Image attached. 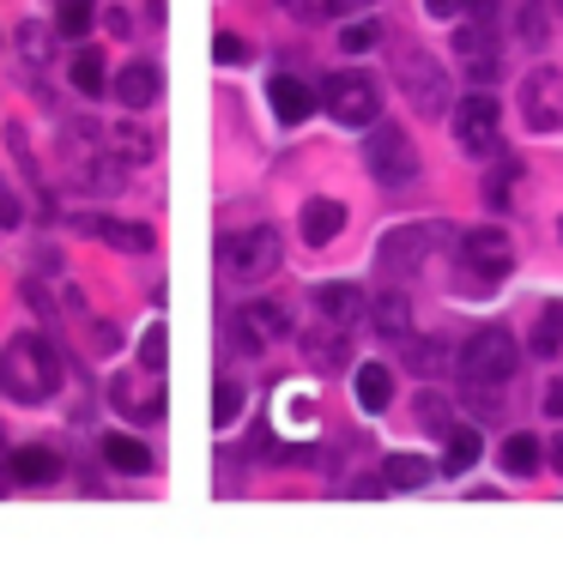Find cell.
I'll use <instances>...</instances> for the list:
<instances>
[{"instance_id": "cell-1", "label": "cell", "mask_w": 563, "mask_h": 568, "mask_svg": "<svg viewBox=\"0 0 563 568\" xmlns=\"http://www.w3.org/2000/svg\"><path fill=\"white\" fill-rule=\"evenodd\" d=\"M61 387V351L49 333H12L0 345V393L19 406H49Z\"/></svg>"}, {"instance_id": "cell-2", "label": "cell", "mask_w": 563, "mask_h": 568, "mask_svg": "<svg viewBox=\"0 0 563 568\" xmlns=\"http://www.w3.org/2000/svg\"><path fill=\"white\" fill-rule=\"evenodd\" d=\"M455 266H460V291H491V284H503L515 273V242H509L503 224H472L455 236Z\"/></svg>"}, {"instance_id": "cell-3", "label": "cell", "mask_w": 563, "mask_h": 568, "mask_svg": "<svg viewBox=\"0 0 563 568\" xmlns=\"http://www.w3.org/2000/svg\"><path fill=\"white\" fill-rule=\"evenodd\" d=\"M61 158H67L73 182H80L85 193H115L122 188V170L110 158V134H97L92 122H67V134H61Z\"/></svg>"}, {"instance_id": "cell-4", "label": "cell", "mask_w": 563, "mask_h": 568, "mask_svg": "<svg viewBox=\"0 0 563 568\" xmlns=\"http://www.w3.org/2000/svg\"><path fill=\"white\" fill-rule=\"evenodd\" d=\"M455 369L467 376V387H503L509 376L521 369V351H515V333L503 327V320H491V327H479L467 345H460Z\"/></svg>"}, {"instance_id": "cell-5", "label": "cell", "mask_w": 563, "mask_h": 568, "mask_svg": "<svg viewBox=\"0 0 563 568\" xmlns=\"http://www.w3.org/2000/svg\"><path fill=\"white\" fill-rule=\"evenodd\" d=\"M460 236L455 224H394L388 236L376 242V266H382V278H394V284H406L425 266V254H437V249H449V242Z\"/></svg>"}, {"instance_id": "cell-6", "label": "cell", "mask_w": 563, "mask_h": 568, "mask_svg": "<svg viewBox=\"0 0 563 568\" xmlns=\"http://www.w3.org/2000/svg\"><path fill=\"white\" fill-rule=\"evenodd\" d=\"M369 134V146H364V158H369V176H376L382 188H406L418 176V146H413V134H406L400 122H369L364 127Z\"/></svg>"}, {"instance_id": "cell-7", "label": "cell", "mask_w": 563, "mask_h": 568, "mask_svg": "<svg viewBox=\"0 0 563 568\" xmlns=\"http://www.w3.org/2000/svg\"><path fill=\"white\" fill-rule=\"evenodd\" d=\"M219 249L230 254V273H237L242 284H261V278L279 273V261H285V230L254 224V230H242V236H225Z\"/></svg>"}, {"instance_id": "cell-8", "label": "cell", "mask_w": 563, "mask_h": 568, "mask_svg": "<svg viewBox=\"0 0 563 568\" xmlns=\"http://www.w3.org/2000/svg\"><path fill=\"white\" fill-rule=\"evenodd\" d=\"M460 12H467V19L455 24V61L479 85H491V73H497V19H491L484 0H472V7L460 0Z\"/></svg>"}, {"instance_id": "cell-9", "label": "cell", "mask_w": 563, "mask_h": 568, "mask_svg": "<svg viewBox=\"0 0 563 568\" xmlns=\"http://www.w3.org/2000/svg\"><path fill=\"white\" fill-rule=\"evenodd\" d=\"M322 109L334 115L340 127H369L382 115V92H376V80L369 73H334V80L322 85Z\"/></svg>"}, {"instance_id": "cell-10", "label": "cell", "mask_w": 563, "mask_h": 568, "mask_svg": "<svg viewBox=\"0 0 563 568\" xmlns=\"http://www.w3.org/2000/svg\"><path fill=\"white\" fill-rule=\"evenodd\" d=\"M455 115V139L472 151V158H491L497 151V127H503V103L491 92H467L460 103H449Z\"/></svg>"}, {"instance_id": "cell-11", "label": "cell", "mask_w": 563, "mask_h": 568, "mask_svg": "<svg viewBox=\"0 0 563 568\" xmlns=\"http://www.w3.org/2000/svg\"><path fill=\"white\" fill-rule=\"evenodd\" d=\"M394 80H400L406 97H413V109H425V115L449 109V73H442L437 61L425 55V49H400V61H394Z\"/></svg>"}, {"instance_id": "cell-12", "label": "cell", "mask_w": 563, "mask_h": 568, "mask_svg": "<svg viewBox=\"0 0 563 568\" xmlns=\"http://www.w3.org/2000/svg\"><path fill=\"white\" fill-rule=\"evenodd\" d=\"M521 122L533 134H563V73L552 67H533L521 80Z\"/></svg>"}, {"instance_id": "cell-13", "label": "cell", "mask_w": 563, "mask_h": 568, "mask_svg": "<svg viewBox=\"0 0 563 568\" xmlns=\"http://www.w3.org/2000/svg\"><path fill=\"white\" fill-rule=\"evenodd\" d=\"M73 230L110 242V249H122V254H152V230L127 224V218H110V212H73Z\"/></svg>"}, {"instance_id": "cell-14", "label": "cell", "mask_w": 563, "mask_h": 568, "mask_svg": "<svg viewBox=\"0 0 563 568\" xmlns=\"http://www.w3.org/2000/svg\"><path fill=\"white\" fill-rule=\"evenodd\" d=\"M242 333H249L254 351H261V345L291 339V308L273 303V296H261V303H242Z\"/></svg>"}, {"instance_id": "cell-15", "label": "cell", "mask_w": 563, "mask_h": 568, "mask_svg": "<svg viewBox=\"0 0 563 568\" xmlns=\"http://www.w3.org/2000/svg\"><path fill=\"white\" fill-rule=\"evenodd\" d=\"M267 103H273V115L285 127H303L315 115V92L303 80H291V73H273V80H267Z\"/></svg>"}, {"instance_id": "cell-16", "label": "cell", "mask_w": 563, "mask_h": 568, "mask_svg": "<svg viewBox=\"0 0 563 568\" xmlns=\"http://www.w3.org/2000/svg\"><path fill=\"white\" fill-rule=\"evenodd\" d=\"M158 92H164V73L152 67V61H127L122 73H115V97H122V109H152L158 103Z\"/></svg>"}, {"instance_id": "cell-17", "label": "cell", "mask_w": 563, "mask_h": 568, "mask_svg": "<svg viewBox=\"0 0 563 568\" xmlns=\"http://www.w3.org/2000/svg\"><path fill=\"white\" fill-rule=\"evenodd\" d=\"M110 406L122 411V418H134V423H158L164 418V387H158V393H146L139 376H115L110 381Z\"/></svg>"}, {"instance_id": "cell-18", "label": "cell", "mask_w": 563, "mask_h": 568, "mask_svg": "<svg viewBox=\"0 0 563 568\" xmlns=\"http://www.w3.org/2000/svg\"><path fill=\"white\" fill-rule=\"evenodd\" d=\"M7 477H12V484H55V477H61V454H55V448H43V442L12 448Z\"/></svg>"}, {"instance_id": "cell-19", "label": "cell", "mask_w": 563, "mask_h": 568, "mask_svg": "<svg viewBox=\"0 0 563 568\" xmlns=\"http://www.w3.org/2000/svg\"><path fill=\"white\" fill-rule=\"evenodd\" d=\"M340 230H345V206H340V200H310V206H303L298 236L310 242V249H327V242H334Z\"/></svg>"}, {"instance_id": "cell-20", "label": "cell", "mask_w": 563, "mask_h": 568, "mask_svg": "<svg viewBox=\"0 0 563 568\" xmlns=\"http://www.w3.org/2000/svg\"><path fill=\"white\" fill-rule=\"evenodd\" d=\"M97 454H104V460H110V472H122V477H139V472L152 466L146 442H139V435H127V430L97 435Z\"/></svg>"}, {"instance_id": "cell-21", "label": "cell", "mask_w": 563, "mask_h": 568, "mask_svg": "<svg viewBox=\"0 0 563 568\" xmlns=\"http://www.w3.org/2000/svg\"><path fill=\"white\" fill-rule=\"evenodd\" d=\"M437 477V460L425 454H388L382 460V490H425Z\"/></svg>"}, {"instance_id": "cell-22", "label": "cell", "mask_w": 563, "mask_h": 568, "mask_svg": "<svg viewBox=\"0 0 563 568\" xmlns=\"http://www.w3.org/2000/svg\"><path fill=\"white\" fill-rule=\"evenodd\" d=\"M315 308H322L327 327L345 333L357 320V308H364V291H357V284H322V291H315Z\"/></svg>"}, {"instance_id": "cell-23", "label": "cell", "mask_w": 563, "mask_h": 568, "mask_svg": "<svg viewBox=\"0 0 563 568\" xmlns=\"http://www.w3.org/2000/svg\"><path fill=\"white\" fill-rule=\"evenodd\" d=\"M497 466H503L509 477H533V472L545 466V442H533L528 430H515L503 448H497Z\"/></svg>"}, {"instance_id": "cell-24", "label": "cell", "mask_w": 563, "mask_h": 568, "mask_svg": "<svg viewBox=\"0 0 563 568\" xmlns=\"http://www.w3.org/2000/svg\"><path fill=\"white\" fill-rule=\"evenodd\" d=\"M67 80H73V92H80V97H104L110 92L104 55H97V49H73V55H67Z\"/></svg>"}, {"instance_id": "cell-25", "label": "cell", "mask_w": 563, "mask_h": 568, "mask_svg": "<svg viewBox=\"0 0 563 568\" xmlns=\"http://www.w3.org/2000/svg\"><path fill=\"white\" fill-rule=\"evenodd\" d=\"M352 387H357V406H364V411H388V399H394V369H388V364H357Z\"/></svg>"}, {"instance_id": "cell-26", "label": "cell", "mask_w": 563, "mask_h": 568, "mask_svg": "<svg viewBox=\"0 0 563 568\" xmlns=\"http://www.w3.org/2000/svg\"><path fill=\"white\" fill-rule=\"evenodd\" d=\"M442 448H449V454H442V472H449V477L472 472V466H479V454H484L479 430H467V423H455V430L442 435Z\"/></svg>"}, {"instance_id": "cell-27", "label": "cell", "mask_w": 563, "mask_h": 568, "mask_svg": "<svg viewBox=\"0 0 563 568\" xmlns=\"http://www.w3.org/2000/svg\"><path fill=\"white\" fill-rule=\"evenodd\" d=\"M369 315H376V333H382V339H406V333H413V303H406L400 291H382Z\"/></svg>"}, {"instance_id": "cell-28", "label": "cell", "mask_w": 563, "mask_h": 568, "mask_svg": "<svg viewBox=\"0 0 563 568\" xmlns=\"http://www.w3.org/2000/svg\"><path fill=\"white\" fill-rule=\"evenodd\" d=\"M97 24V0H55V31L73 36V43H85Z\"/></svg>"}, {"instance_id": "cell-29", "label": "cell", "mask_w": 563, "mask_h": 568, "mask_svg": "<svg viewBox=\"0 0 563 568\" xmlns=\"http://www.w3.org/2000/svg\"><path fill=\"white\" fill-rule=\"evenodd\" d=\"M557 351H563V303H545L540 320H533V357H545V364H552Z\"/></svg>"}, {"instance_id": "cell-30", "label": "cell", "mask_w": 563, "mask_h": 568, "mask_svg": "<svg viewBox=\"0 0 563 568\" xmlns=\"http://www.w3.org/2000/svg\"><path fill=\"white\" fill-rule=\"evenodd\" d=\"M7 146H12V158H19L24 182H31V188L49 200V182H43V170H37V151H31V134H24V122H7Z\"/></svg>"}, {"instance_id": "cell-31", "label": "cell", "mask_w": 563, "mask_h": 568, "mask_svg": "<svg viewBox=\"0 0 563 568\" xmlns=\"http://www.w3.org/2000/svg\"><path fill=\"white\" fill-rule=\"evenodd\" d=\"M484 164H491V182H484V206H491V212H503V206H509V182L521 176V164H515V158H503V151H491Z\"/></svg>"}, {"instance_id": "cell-32", "label": "cell", "mask_w": 563, "mask_h": 568, "mask_svg": "<svg viewBox=\"0 0 563 568\" xmlns=\"http://www.w3.org/2000/svg\"><path fill=\"white\" fill-rule=\"evenodd\" d=\"M237 411H242V387L230 381V376H219V387H212V423L230 430V423H237Z\"/></svg>"}, {"instance_id": "cell-33", "label": "cell", "mask_w": 563, "mask_h": 568, "mask_svg": "<svg viewBox=\"0 0 563 568\" xmlns=\"http://www.w3.org/2000/svg\"><path fill=\"white\" fill-rule=\"evenodd\" d=\"M164 357H170V327H164V320H152V333L139 339V364H146L152 376H164Z\"/></svg>"}, {"instance_id": "cell-34", "label": "cell", "mask_w": 563, "mask_h": 568, "mask_svg": "<svg viewBox=\"0 0 563 568\" xmlns=\"http://www.w3.org/2000/svg\"><path fill=\"white\" fill-rule=\"evenodd\" d=\"M376 43H382V24H376V19H357V24H345V31H340V49H345V55H369Z\"/></svg>"}, {"instance_id": "cell-35", "label": "cell", "mask_w": 563, "mask_h": 568, "mask_svg": "<svg viewBox=\"0 0 563 568\" xmlns=\"http://www.w3.org/2000/svg\"><path fill=\"white\" fill-rule=\"evenodd\" d=\"M19 55H24V67H43V61H49V31L37 19L19 24Z\"/></svg>"}, {"instance_id": "cell-36", "label": "cell", "mask_w": 563, "mask_h": 568, "mask_svg": "<svg viewBox=\"0 0 563 568\" xmlns=\"http://www.w3.org/2000/svg\"><path fill=\"white\" fill-rule=\"evenodd\" d=\"M110 151H122V164H146V134L134 122L110 127Z\"/></svg>"}, {"instance_id": "cell-37", "label": "cell", "mask_w": 563, "mask_h": 568, "mask_svg": "<svg viewBox=\"0 0 563 568\" xmlns=\"http://www.w3.org/2000/svg\"><path fill=\"white\" fill-rule=\"evenodd\" d=\"M212 61H219V67H242V36L219 31V36H212Z\"/></svg>"}, {"instance_id": "cell-38", "label": "cell", "mask_w": 563, "mask_h": 568, "mask_svg": "<svg viewBox=\"0 0 563 568\" xmlns=\"http://www.w3.org/2000/svg\"><path fill=\"white\" fill-rule=\"evenodd\" d=\"M19 224H24V200L0 182V230H19Z\"/></svg>"}, {"instance_id": "cell-39", "label": "cell", "mask_w": 563, "mask_h": 568, "mask_svg": "<svg viewBox=\"0 0 563 568\" xmlns=\"http://www.w3.org/2000/svg\"><path fill=\"white\" fill-rule=\"evenodd\" d=\"M19 291H24V303H31V308H37V315H43V320H55V303H49V291H43V284H37V278H24Z\"/></svg>"}, {"instance_id": "cell-40", "label": "cell", "mask_w": 563, "mask_h": 568, "mask_svg": "<svg viewBox=\"0 0 563 568\" xmlns=\"http://www.w3.org/2000/svg\"><path fill=\"white\" fill-rule=\"evenodd\" d=\"M521 36L540 49V43H545V12H521Z\"/></svg>"}, {"instance_id": "cell-41", "label": "cell", "mask_w": 563, "mask_h": 568, "mask_svg": "<svg viewBox=\"0 0 563 568\" xmlns=\"http://www.w3.org/2000/svg\"><path fill=\"white\" fill-rule=\"evenodd\" d=\"M104 24H110V31H115V36H127V31H134V19H127V12H122V7H104Z\"/></svg>"}, {"instance_id": "cell-42", "label": "cell", "mask_w": 563, "mask_h": 568, "mask_svg": "<svg viewBox=\"0 0 563 568\" xmlns=\"http://www.w3.org/2000/svg\"><path fill=\"white\" fill-rule=\"evenodd\" d=\"M279 7H285V12H298L303 24H315V19H322V12H315V0H279Z\"/></svg>"}, {"instance_id": "cell-43", "label": "cell", "mask_w": 563, "mask_h": 568, "mask_svg": "<svg viewBox=\"0 0 563 568\" xmlns=\"http://www.w3.org/2000/svg\"><path fill=\"white\" fill-rule=\"evenodd\" d=\"M545 411H552V418H563V376L545 387Z\"/></svg>"}, {"instance_id": "cell-44", "label": "cell", "mask_w": 563, "mask_h": 568, "mask_svg": "<svg viewBox=\"0 0 563 568\" xmlns=\"http://www.w3.org/2000/svg\"><path fill=\"white\" fill-rule=\"evenodd\" d=\"M430 12H437V19H460V0H425Z\"/></svg>"}, {"instance_id": "cell-45", "label": "cell", "mask_w": 563, "mask_h": 568, "mask_svg": "<svg viewBox=\"0 0 563 568\" xmlns=\"http://www.w3.org/2000/svg\"><path fill=\"white\" fill-rule=\"evenodd\" d=\"M369 0H327V12H364Z\"/></svg>"}, {"instance_id": "cell-46", "label": "cell", "mask_w": 563, "mask_h": 568, "mask_svg": "<svg viewBox=\"0 0 563 568\" xmlns=\"http://www.w3.org/2000/svg\"><path fill=\"white\" fill-rule=\"evenodd\" d=\"M545 460H552V466L563 472V435H557V442H552V454H545Z\"/></svg>"}, {"instance_id": "cell-47", "label": "cell", "mask_w": 563, "mask_h": 568, "mask_svg": "<svg viewBox=\"0 0 563 568\" xmlns=\"http://www.w3.org/2000/svg\"><path fill=\"white\" fill-rule=\"evenodd\" d=\"M0 484H7V466H0Z\"/></svg>"}, {"instance_id": "cell-48", "label": "cell", "mask_w": 563, "mask_h": 568, "mask_svg": "<svg viewBox=\"0 0 563 568\" xmlns=\"http://www.w3.org/2000/svg\"><path fill=\"white\" fill-rule=\"evenodd\" d=\"M552 7H563V0H552Z\"/></svg>"}, {"instance_id": "cell-49", "label": "cell", "mask_w": 563, "mask_h": 568, "mask_svg": "<svg viewBox=\"0 0 563 568\" xmlns=\"http://www.w3.org/2000/svg\"><path fill=\"white\" fill-rule=\"evenodd\" d=\"M557 236H563V224H557Z\"/></svg>"}]
</instances>
